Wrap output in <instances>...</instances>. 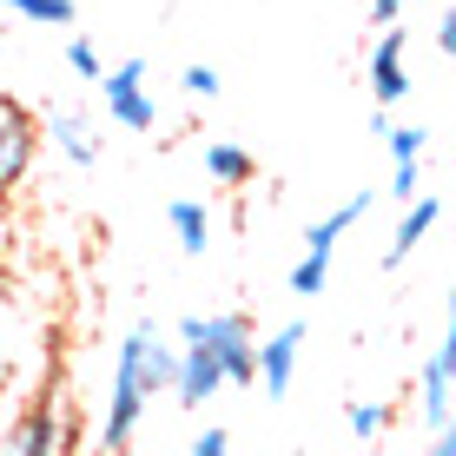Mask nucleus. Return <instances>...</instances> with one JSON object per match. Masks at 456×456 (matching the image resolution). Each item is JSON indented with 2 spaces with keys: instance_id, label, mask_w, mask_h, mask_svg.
<instances>
[{
  "instance_id": "22",
  "label": "nucleus",
  "mask_w": 456,
  "mask_h": 456,
  "mask_svg": "<svg viewBox=\"0 0 456 456\" xmlns=\"http://www.w3.org/2000/svg\"><path fill=\"white\" fill-rule=\"evenodd\" d=\"M185 456H232V436H225V423H206V430L192 436V450Z\"/></svg>"
},
{
  "instance_id": "3",
  "label": "nucleus",
  "mask_w": 456,
  "mask_h": 456,
  "mask_svg": "<svg viewBox=\"0 0 456 456\" xmlns=\"http://www.w3.org/2000/svg\"><path fill=\"white\" fill-rule=\"evenodd\" d=\"M67 450H73V436H67V417H60L53 390H40V397L13 417V430L0 436V456H67Z\"/></svg>"
},
{
  "instance_id": "23",
  "label": "nucleus",
  "mask_w": 456,
  "mask_h": 456,
  "mask_svg": "<svg viewBox=\"0 0 456 456\" xmlns=\"http://www.w3.org/2000/svg\"><path fill=\"white\" fill-rule=\"evenodd\" d=\"M436 53H456V13H436Z\"/></svg>"
},
{
  "instance_id": "10",
  "label": "nucleus",
  "mask_w": 456,
  "mask_h": 456,
  "mask_svg": "<svg viewBox=\"0 0 456 456\" xmlns=\"http://www.w3.org/2000/svg\"><path fill=\"white\" fill-rule=\"evenodd\" d=\"M40 139H53L60 152H67V166H93L100 159V133H93V119L80 113V106H60V113H46L40 119Z\"/></svg>"
},
{
  "instance_id": "12",
  "label": "nucleus",
  "mask_w": 456,
  "mask_h": 456,
  "mask_svg": "<svg viewBox=\"0 0 456 456\" xmlns=\"http://www.w3.org/2000/svg\"><path fill=\"white\" fill-rule=\"evenodd\" d=\"M206 179L225 185V192H239V185L258 179V159H251L239 139H212V146H206Z\"/></svg>"
},
{
  "instance_id": "25",
  "label": "nucleus",
  "mask_w": 456,
  "mask_h": 456,
  "mask_svg": "<svg viewBox=\"0 0 456 456\" xmlns=\"http://www.w3.org/2000/svg\"><path fill=\"white\" fill-rule=\"evenodd\" d=\"M430 456H456V436L444 430V436H430Z\"/></svg>"
},
{
  "instance_id": "2",
  "label": "nucleus",
  "mask_w": 456,
  "mask_h": 456,
  "mask_svg": "<svg viewBox=\"0 0 456 456\" xmlns=\"http://www.w3.org/2000/svg\"><path fill=\"white\" fill-rule=\"evenodd\" d=\"M179 344H206L225 370V384H251V364H258V331H251L245 311H218V318H179L172 324Z\"/></svg>"
},
{
  "instance_id": "11",
  "label": "nucleus",
  "mask_w": 456,
  "mask_h": 456,
  "mask_svg": "<svg viewBox=\"0 0 456 456\" xmlns=\"http://www.w3.org/2000/svg\"><path fill=\"white\" fill-rule=\"evenodd\" d=\"M436 218H444V192H417V199H403L397 239H390V265H403V258H411V251L436 232Z\"/></svg>"
},
{
  "instance_id": "4",
  "label": "nucleus",
  "mask_w": 456,
  "mask_h": 456,
  "mask_svg": "<svg viewBox=\"0 0 456 456\" xmlns=\"http://www.w3.org/2000/svg\"><path fill=\"white\" fill-rule=\"evenodd\" d=\"M34 159H40V119L27 113L13 93H0V199L27 185Z\"/></svg>"
},
{
  "instance_id": "16",
  "label": "nucleus",
  "mask_w": 456,
  "mask_h": 456,
  "mask_svg": "<svg viewBox=\"0 0 456 456\" xmlns=\"http://www.w3.org/2000/svg\"><path fill=\"white\" fill-rule=\"evenodd\" d=\"M344 417H351V436H357V444H377V436H384V423H390V403L357 397V403H344Z\"/></svg>"
},
{
  "instance_id": "14",
  "label": "nucleus",
  "mask_w": 456,
  "mask_h": 456,
  "mask_svg": "<svg viewBox=\"0 0 456 456\" xmlns=\"http://www.w3.org/2000/svg\"><path fill=\"white\" fill-rule=\"evenodd\" d=\"M364 212H370V192H351V199H344V206H338L331 218H311V225H305V251L331 258V245H338V239H344V232H351Z\"/></svg>"
},
{
  "instance_id": "17",
  "label": "nucleus",
  "mask_w": 456,
  "mask_h": 456,
  "mask_svg": "<svg viewBox=\"0 0 456 456\" xmlns=\"http://www.w3.org/2000/svg\"><path fill=\"white\" fill-rule=\"evenodd\" d=\"M324 285H331V258L305 251V258L291 265V291H297V297H324Z\"/></svg>"
},
{
  "instance_id": "15",
  "label": "nucleus",
  "mask_w": 456,
  "mask_h": 456,
  "mask_svg": "<svg viewBox=\"0 0 456 456\" xmlns=\"http://www.w3.org/2000/svg\"><path fill=\"white\" fill-rule=\"evenodd\" d=\"M0 7L34 27H73V0H0Z\"/></svg>"
},
{
  "instance_id": "5",
  "label": "nucleus",
  "mask_w": 456,
  "mask_h": 456,
  "mask_svg": "<svg viewBox=\"0 0 456 456\" xmlns=\"http://www.w3.org/2000/svg\"><path fill=\"white\" fill-rule=\"evenodd\" d=\"M100 86H106V113H113L126 133H152L159 126V100L146 93V60H119L113 73H100Z\"/></svg>"
},
{
  "instance_id": "19",
  "label": "nucleus",
  "mask_w": 456,
  "mask_h": 456,
  "mask_svg": "<svg viewBox=\"0 0 456 456\" xmlns=\"http://www.w3.org/2000/svg\"><path fill=\"white\" fill-rule=\"evenodd\" d=\"M390 159H423V146H430V133L423 126H390Z\"/></svg>"
},
{
  "instance_id": "13",
  "label": "nucleus",
  "mask_w": 456,
  "mask_h": 456,
  "mask_svg": "<svg viewBox=\"0 0 456 456\" xmlns=\"http://www.w3.org/2000/svg\"><path fill=\"white\" fill-rule=\"evenodd\" d=\"M166 218H172V239H179L185 258H206L212 251V212L199 206V199H172Z\"/></svg>"
},
{
  "instance_id": "26",
  "label": "nucleus",
  "mask_w": 456,
  "mask_h": 456,
  "mask_svg": "<svg viewBox=\"0 0 456 456\" xmlns=\"http://www.w3.org/2000/svg\"><path fill=\"white\" fill-rule=\"evenodd\" d=\"M100 456H133V444H126V450H100Z\"/></svg>"
},
{
  "instance_id": "21",
  "label": "nucleus",
  "mask_w": 456,
  "mask_h": 456,
  "mask_svg": "<svg viewBox=\"0 0 456 456\" xmlns=\"http://www.w3.org/2000/svg\"><path fill=\"white\" fill-rule=\"evenodd\" d=\"M390 192H397V199H417V192H423V159H397V166H390Z\"/></svg>"
},
{
  "instance_id": "18",
  "label": "nucleus",
  "mask_w": 456,
  "mask_h": 456,
  "mask_svg": "<svg viewBox=\"0 0 456 456\" xmlns=\"http://www.w3.org/2000/svg\"><path fill=\"white\" fill-rule=\"evenodd\" d=\"M67 67L80 73V80H100V73H106V60H100V46H93L86 34H67Z\"/></svg>"
},
{
  "instance_id": "24",
  "label": "nucleus",
  "mask_w": 456,
  "mask_h": 456,
  "mask_svg": "<svg viewBox=\"0 0 456 456\" xmlns=\"http://www.w3.org/2000/svg\"><path fill=\"white\" fill-rule=\"evenodd\" d=\"M411 7V0H370V13H377V27H397V13Z\"/></svg>"
},
{
  "instance_id": "20",
  "label": "nucleus",
  "mask_w": 456,
  "mask_h": 456,
  "mask_svg": "<svg viewBox=\"0 0 456 456\" xmlns=\"http://www.w3.org/2000/svg\"><path fill=\"white\" fill-rule=\"evenodd\" d=\"M179 86L192 93V100H218V93H225V80H218L212 67H185V73H179Z\"/></svg>"
},
{
  "instance_id": "1",
  "label": "nucleus",
  "mask_w": 456,
  "mask_h": 456,
  "mask_svg": "<svg viewBox=\"0 0 456 456\" xmlns=\"http://www.w3.org/2000/svg\"><path fill=\"white\" fill-rule=\"evenodd\" d=\"M172 364L179 351L166 344V331L152 318H139L133 331L119 338V357H113V390H106V417H100V450H126L146 423V403L172 384Z\"/></svg>"
},
{
  "instance_id": "6",
  "label": "nucleus",
  "mask_w": 456,
  "mask_h": 456,
  "mask_svg": "<svg viewBox=\"0 0 456 456\" xmlns=\"http://www.w3.org/2000/svg\"><path fill=\"white\" fill-rule=\"evenodd\" d=\"M450 384H456V338L444 331V338H436V351L423 357V370H417V417H423V430H430V436L450 430Z\"/></svg>"
},
{
  "instance_id": "9",
  "label": "nucleus",
  "mask_w": 456,
  "mask_h": 456,
  "mask_svg": "<svg viewBox=\"0 0 456 456\" xmlns=\"http://www.w3.org/2000/svg\"><path fill=\"white\" fill-rule=\"evenodd\" d=\"M403 27H384L370 46V93H377V106H397L403 93H411V73H403Z\"/></svg>"
},
{
  "instance_id": "7",
  "label": "nucleus",
  "mask_w": 456,
  "mask_h": 456,
  "mask_svg": "<svg viewBox=\"0 0 456 456\" xmlns=\"http://www.w3.org/2000/svg\"><path fill=\"white\" fill-rule=\"evenodd\" d=\"M297 351H305V324H278L272 338H258V364H251V384L265 397H285L291 390V370H297Z\"/></svg>"
},
{
  "instance_id": "8",
  "label": "nucleus",
  "mask_w": 456,
  "mask_h": 456,
  "mask_svg": "<svg viewBox=\"0 0 456 456\" xmlns=\"http://www.w3.org/2000/svg\"><path fill=\"white\" fill-rule=\"evenodd\" d=\"M172 397L185 403V411H206V403L225 390V370H218V357L206 351V344H179V364H172Z\"/></svg>"
}]
</instances>
